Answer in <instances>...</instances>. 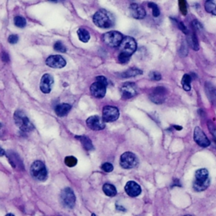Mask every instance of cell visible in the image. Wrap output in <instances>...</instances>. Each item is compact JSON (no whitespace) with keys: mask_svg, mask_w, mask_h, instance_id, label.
<instances>
[{"mask_svg":"<svg viewBox=\"0 0 216 216\" xmlns=\"http://www.w3.org/2000/svg\"><path fill=\"white\" fill-rule=\"evenodd\" d=\"M96 81H99V82H101V83H102L103 84H105L106 86H107V85H108L107 79H106V78H105L104 76L97 77V78H96Z\"/></svg>","mask_w":216,"mask_h":216,"instance_id":"39","label":"cell"},{"mask_svg":"<svg viewBox=\"0 0 216 216\" xmlns=\"http://www.w3.org/2000/svg\"><path fill=\"white\" fill-rule=\"evenodd\" d=\"M193 139H194V141L199 144V146L203 147V148L209 146V144H210L209 139L207 138L205 133L203 132V131L199 127H196L195 129H194Z\"/></svg>","mask_w":216,"mask_h":216,"instance_id":"11","label":"cell"},{"mask_svg":"<svg viewBox=\"0 0 216 216\" xmlns=\"http://www.w3.org/2000/svg\"><path fill=\"white\" fill-rule=\"evenodd\" d=\"M143 72L142 70L139 69L137 68H131L128 70H127L125 72H123L120 74V77L122 78H131V77L137 76V75H140L142 74Z\"/></svg>","mask_w":216,"mask_h":216,"instance_id":"22","label":"cell"},{"mask_svg":"<svg viewBox=\"0 0 216 216\" xmlns=\"http://www.w3.org/2000/svg\"><path fill=\"white\" fill-rule=\"evenodd\" d=\"M4 155H5V151L4 150V149L0 148V156H3Z\"/></svg>","mask_w":216,"mask_h":216,"instance_id":"42","label":"cell"},{"mask_svg":"<svg viewBox=\"0 0 216 216\" xmlns=\"http://www.w3.org/2000/svg\"><path fill=\"white\" fill-rule=\"evenodd\" d=\"M77 139L80 140V142L83 144V146H84V148L85 150H93V145H92V143H91V140H90L89 138H87L86 136H80L77 137Z\"/></svg>","mask_w":216,"mask_h":216,"instance_id":"27","label":"cell"},{"mask_svg":"<svg viewBox=\"0 0 216 216\" xmlns=\"http://www.w3.org/2000/svg\"><path fill=\"white\" fill-rule=\"evenodd\" d=\"M4 133V127L0 123V136H3Z\"/></svg>","mask_w":216,"mask_h":216,"instance_id":"41","label":"cell"},{"mask_svg":"<svg viewBox=\"0 0 216 216\" xmlns=\"http://www.w3.org/2000/svg\"><path fill=\"white\" fill-rule=\"evenodd\" d=\"M106 91V86L99 81L95 82L94 84H91V95L96 98L104 97Z\"/></svg>","mask_w":216,"mask_h":216,"instance_id":"16","label":"cell"},{"mask_svg":"<svg viewBox=\"0 0 216 216\" xmlns=\"http://www.w3.org/2000/svg\"><path fill=\"white\" fill-rule=\"evenodd\" d=\"M2 60L4 62H9V57L8 55V53H6V52L2 53Z\"/></svg>","mask_w":216,"mask_h":216,"instance_id":"40","label":"cell"},{"mask_svg":"<svg viewBox=\"0 0 216 216\" xmlns=\"http://www.w3.org/2000/svg\"><path fill=\"white\" fill-rule=\"evenodd\" d=\"M130 57L128 54H126L124 52H120L118 55V62L121 63H127L130 59Z\"/></svg>","mask_w":216,"mask_h":216,"instance_id":"33","label":"cell"},{"mask_svg":"<svg viewBox=\"0 0 216 216\" xmlns=\"http://www.w3.org/2000/svg\"><path fill=\"white\" fill-rule=\"evenodd\" d=\"M77 34H78L79 38H80V40L82 42H88L90 38H91V35H90L89 32L84 28L79 29L78 32H77Z\"/></svg>","mask_w":216,"mask_h":216,"instance_id":"24","label":"cell"},{"mask_svg":"<svg viewBox=\"0 0 216 216\" xmlns=\"http://www.w3.org/2000/svg\"><path fill=\"white\" fill-rule=\"evenodd\" d=\"M61 200L63 205L67 208H73L75 203V195L73 190L69 188L63 189L61 192Z\"/></svg>","mask_w":216,"mask_h":216,"instance_id":"10","label":"cell"},{"mask_svg":"<svg viewBox=\"0 0 216 216\" xmlns=\"http://www.w3.org/2000/svg\"><path fill=\"white\" fill-rule=\"evenodd\" d=\"M103 191H104L105 194L108 197H114L117 194V189L112 184L109 183H106L103 186Z\"/></svg>","mask_w":216,"mask_h":216,"instance_id":"26","label":"cell"},{"mask_svg":"<svg viewBox=\"0 0 216 216\" xmlns=\"http://www.w3.org/2000/svg\"><path fill=\"white\" fill-rule=\"evenodd\" d=\"M122 39H123V36L122 34L120 32H116V31L106 32L103 35V41L105 43L112 47H119Z\"/></svg>","mask_w":216,"mask_h":216,"instance_id":"6","label":"cell"},{"mask_svg":"<svg viewBox=\"0 0 216 216\" xmlns=\"http://www.w3.org/2000/svg\"><path fill=\"white\" fill-rule=\"evenodd\" d=\"M204 8L208 13L216 15V0H207Z\"/></svg>","mask_w":216,"mask_h":216,"instance_id":"25","label":"cell"},{"mask_svg":"<svg viewBox=\"0 0 216 216\" xmlns=\"http://www.w3.org/2000/svg\"><path fill=\"white\" fill-rule=\"evenodd\" d=\"M95 24L100 28L107 29L112 27L115 24V18L112 13L106 9L98 10L93 16Z\"/></svg>","mask_w":216,"mask_h":216,"instance_id":"1","label":"cell"},{"mask_svg":"<svg viewBox=\"0 0 216 216\" xmlns=\"http://www.w3.org/2000/svg\"><path fill=\"white\" fill-rule=\"evenodd\" d=\"M71 110V106L69 104H61L58 105L55 109L57 115L59 117L66 116Z\"/></svg>","mask_w":216,"mask_h":216,"instance_id":"21","label":"cell"},{"mask_svg":"<svg viewBox=\"0 0 216 216\" xmlns=\"http://www.w3.org/2000/svg\"><path fill=\"white\" fill-rule=\"evenodd\" d=\"M65 164L69 166V167H73L74 166H76L77 164V159L73 156H68L65 158Z\"/></svg>","mask_w":216,"mask_h":216,"instance_id":"31","label":"cell"},{"mask_svg":"<svg viewBox=\"0 0 216 216\" xmlns=\"http://www.w3.org/2000/svg\"><path fill=\"white\" fill-rule=\"evenodd\" d=\"M53 83H54V80H53V77H52L51 74H49V73L44 74V75L42 77L41 83H40L41 91H42L43 93H45V94L50 93V91H52Z\"/></svg>","mask_w":216,"mask_h":216,"instance_id":"14","label":"cell"},{"mask_svg":"<svg viewBox=\"0 0 216 216\" xmlns=\"http://www.w3.org/2000/svg\"><path fill=\"white\" fill-rule=\"evenodd\" d=\"M137 43L136 41L131 36H125L123 37L122 41L119 45L120 52H124L129 56H132V54L136 51Z\"/></svg>","mask_w":216,"mask_h":216,"instance_id":"5","label":"cell"},{"mask_svg":"<svg viewBox=\"0 0 216 216\" xmlns=\"http://www.w3.org/2000/svg\"><path fill=\"white\" fill-rule=\"evenodd\" d=\"M102 117L104 119L105 122H114L117 120L119 117V111L118 109L115 106H106L103 108L102 111Z\"/></svg>","mask_w":216,"mask_h":216,"instance_id":"9","label":"cell"},{"mask_svg":"<svg viewBox=\"0 0 216 216\" xmlns=\"http://www.w3.org/2000/svg\"><path fill=\"white\" fill-rule=\"evenodd\" d=\"M8 157H9V160L10 163L12 164V166H13L14 167L18 168L19 166H20V167L22 168V163H21V161L20 160H19V161H18V159H19L18 155H16V154L9 153V155H8Z\"/></svg>","mask_w":216,"mask_h":216,"instance_id":"28","label":"cell"},{"mask_svg":"<svg viewBox=\"0 0 216 216\" xmlns=\"http://www.w3.org/2000/svg\"><path fill=\"white\" fill-rule=\"evenodd\" d=\"M125 192L130 197H137L141 193V188L137 182L130 181L125 186Z\"/></svg>","mask_w":216,"mask_h":216,"instance_id":"17","label":"cell"},{"mask_svg":"<svg viewBox=\"0 0 216 216\" xmlns=\"http://www.w3.org/2000/svg\"><path fill=\"white\" fill-rule=\"evenodd\" d=\"M174 128L176 129H177V130H181V129L182 128L181 127H179V126H174Z\"/></svg>","mask_w":216,"mask_h":216,"instance_id":"43","label":"cell"},{"mask_svg":"<svg viewBox=\"0 0 216 216\" xmlns=\"http://www.w3.org/2000/svg\"><path fill=\"white\" fill-rule=\"evenodd\" d=\"M150 77L151 80H155V81L161 80V75H160V73H158V72H152V73L150 74Z\"/></svg>","mask_w":216,"mask_h":216,"instance_id":"36","label":"cell"},{"mask_svg":"<svg viewBox=\"0 0 216 216\" xmlns=\"http://www.w3.org/2000/svg\"><path fill=\"white\" fill-rule=\"evenodd\" d=\"M50 1H52V2H57L58 0H50Z\"/></svg>","mask_w":216,"mask_h":216,"instance_id":"44","label":"cell"},{"mask_svg":"<svg viewBox=\"0 0 216 216\" xmlns=\"http://www.w3.org/2000/svg\"><path fill=\"white\" fill-rule=\"evenodd\" d=\"M179 3V9L181 11V13L183 15H187L188 14V9H187V4H186V0H178Z\"/></svg>","mask_w":216,"mask_h":216,"instance_id":"30","label":"cell"},{"mask_svg":"<svg viewBox=\"0 0 216 216\" xmlns=\"http://www.w3.org/2000/svg\"><path fill=\"white\" fill-rule=\"evenodd\" d=\"M177 26H178V28L180 29L181 32H183V33H185L186 35H187V34H188V32H188V28L185 26L184 24H183L182 22H177Z\"/></svg>","mask_w":216,"mask_h":216,"instance_id":"38","label":"cell"},{"mask_svg":"<svg viewBox=\"0 0 216 216\" xmlns=\"http://www.w3.org/2000/svg\"><path fill=\"white\" fill-rule=\"evenodd\" d=\"M14 121H15V124L20 128L24 131V132H29L32 129L33 125L32 124V122H30V120L28 119V117L25 116L24 112H21V111H16L14 112Z\"/></svg>","mask_w":216,"mask_h":216,"instance_id":"3","label":"cell"},{"mask_svg":"<svg viewBox=\"0 0 216 216\" xmlns=\"http://www.w3.org/2000/svg\"><path fill=\"white\" fill-rule=\"evenodd\" d=\"M129 9H130V13L132 14V17L138 19V20L143 19L146 15V12L144 10V9L139 4H132L130 5Z\"/></svg>","mask_w":216,"mask_h":216,"instance_id":"18","label":"cell"},{"mask_svg":"<svg viewBox=\"0 0 216 216\" xmlns=\"http://www.w3.org/2000/svg\"><path fill=\"white\" fill-rule=\"evenodd\" d=\"M192 78L191 74L189 73H186L184 74V76L182 77L181 79V84L182 87L186 91H189L191 90V82H192Z\"/></svg>","mask_w":216,"mask_h":216,"instance_id":"23","label":"cell"},{"mask_svg":"<svg viewBox=\"0 0 216 216\" xmlns=\"http://www.w3.org/2000/svg\"><path fill=\"white\" fill-rule=\"evenodd\" d=\"M101 169L106 172H111L113 171V166L111 163H105L101 166Z\"/></svg>","mask_w":216,"mask_h":216,"instance_id":"35","label":"cell"},{"mask_svg":"<svg viewBox=\"0 0 216 216\" xmlns=\"http://www.w3.org/2000/svg\"><path fill=\"white\" fill-rule=\"evenodd\" d=\"M14 24L17 26V27H20V28H24L26 24V20L25 19L21 16H16L14 18Z\"/></svg>","mask_w":216,"mask_h":216,"instance_id":"29","label":"cell"},{"mask_svg":"<svg viewBox=\"0 0 216 216\" xmlns=\"http://www.w3.org/2000/svg\"><path fill=\"white\" fill-rule=\"evenodd\" d=\"M87 126L92 130H102L105 128V121L103 117L101 118L99 116H92L90 117L86 121Z\"/></svg>","mask_w":216,"mask_h":216,"instance_id":"12","label":"cell"},{"mask_svg":"<svg viewBox=\"0 0 216 216\" xmlns=\"http://www.w3.org/2000/svg\"><path fill=\"white\" fill-rule=\"evenodd\" d=\"M167 95V90L165 87L158 86L154 88L150 94V98L154 103L161 104L163 103Z\"/></svg>","mask_w":216,"mask_h":216,"instance_id":"8","label":"cell"},{"mask_svg":"<svg viewBox=\"0 0 216 216\" xmlns=\"http://www.w3.org/2000/svg\"><path fill=\"white\" fill-rule=\"evenodd\" d=\"M54 50L57 51V52H66V47L65 46L63 45V42H57L55 44H54Z\"/></svg>","mask_w":216,"mask_h":216,"instance_id":"34","label":"cell"},{"mask_svg":"<svg viewBox=\"0 0 216 216\" xmlns=\"http://www.w3.org/2000/svg\"><path fill=\"white\" fill-rule=\"evenodd\" d=\"M148 6L152 9V13H153L154 17H158V16L160 15V9H159V8H158V6H157L156 4H154V3H149V4H148Z\"/></svg>","mask_w":216,"mask_h":216,"instance_id":"32","label":"cell"},{"mask_svg":"<svg viewBox=\"0 0 216 216\" xmlns=\"http://www.w3.org/2000/svg\"><path fill=\"white\" fill-rule=\"evenodd\" d=\"M188 46L192 48L194 51H198L199 49V42H198V39H197V36L195 35V32H192L191 33L188 32Z\"/></svg>","mask_w":216,"mask_h":216,"instance_id":"20","label":"cell"},{"mask_svg":"<svg viewBox=\"0 0 216 216\" xmlns=\"http://www.w3.org/2000/svg\"><path fill=\"white\" fill-rule=\"evenodd\" d=\"M32 175L39 181H45L47 177V171L45 165L41 160H36L32 165L31 167Z\"/></svg>","mask_w":216,"mask_h":216,"instance_id":"4","label":"cell"},{"mask_svg":"<svg viewBox=\"0 0 216 216\" xmlns=\"http://www.w3.org/2000/svg\"><path fill=\"white\" fill-rule=\"evenodd\" d=\"M205 91L210 102L216 106V88L211 83L207 82L205 84Z\"/></svg>","mask_w":216,"mask_h":216,"instance_id":"19","label":"cell"},{"mask_svg":"<svg viewBox=\"0 0 216 216\" xmlns=\"http://www.w3.org/2000/svg\"><path fill=\"white\" fill-rule=\"evenodd\" d=\"M18 40H19L18 35H14H14H9V39H8L9 42V43H11V44H15V43H17Z\"/></svg>","mask_w":216,"mask_h":216,"instance_id":"37","label":"cell"},{"mask_svg":"<svg viewBox=\"0 0 216 216\" xmlns=\"http://www.w3.org/2000/svg\"><path fill=\"white\" fill-rule=\"evenodd\" d=\"M121 92L123 99H130L136 95V85L132 83H125L121 88Z\"/></svg>","mask_w":216,"mask_h":216,"instance_id":"15","label":"cell"},{"mask_svg":"<svg viewBox=\"0 0 216 216\" xmlns=\"http://www.w3.org/2000/svg\"><path fill=\"white\" fill-rule=\"evenodd\" d=\"M210 179L209 171L206 169H199L195 173V181L193 182V188L197 192H202L209 188Z\"/></svg>","mask_w":216,"mask_h":216,"instance_id":"2","label":"cell"},{"mask_svg":"<svg viewBox=\"0 0 216 216\" xmlns=\"http://www.w3.org/2000/svg\"><path fill=\"white\" fill-rule=\"evenodd\" d=\"M214 142H215V143H216V138H214Z\"/></svg>","mask_w":216,"mask_h":216,"instance_id":"45","label":"cell"},{"mask_svg":"<svg viewBox=\"0 0 216 216\" xmlns=\"http://www.w3.org/2000/svg\"><path fill=\"white\" fill-rule=\"evenodd\" d=\"M120 164L124 169H132L138 165V159L134 154L131 152H125L121 156Z\"/></svg>","mask_w":216,"mask_h":216,"instance_id":"7","label":"cell"},{"mask_svg":"<svg viewBox=\"0 0 216 216\" xmlns=\"http://www.w3.org/2000/svg\"><path fill=\"white\" fill-rule=\"evenodd\" d=\"M46 63L47 66L53 69H62L66 65V61L60 55H52L47 58Z\"/></svg>","mask_w":216,"mask_h":216,"instance_id":"13","label":"cell"}]
</instances>
